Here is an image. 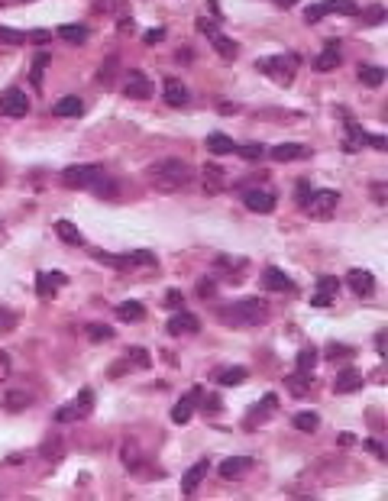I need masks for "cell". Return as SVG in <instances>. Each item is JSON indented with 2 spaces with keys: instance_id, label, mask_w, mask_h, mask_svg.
Instances as JSON below:
<instances>
[{
  "instance_id": "836d02e7",
  "label": "cell",
  "mask_w": 388,
  "mask_h": 501,
  "mask_svg": "<svg viewBox=\"0 0 388 501\" xmlns=\"http://www.w3.org/2000/svg\"><path fill=\"white\" fill-rule=\"evenodd\" d=\"M314 366H318V349L314 346H304L301 353H298V372H314Z\"/></svg>"
},
{
  "instance_id": "ba28073f",
  "label": "cell",
  "mask_w": 388,
  "mask_h": 501,
  "mask_svg": "<svg viewBox=\"0 0 388 501\" xmlns=\"http://www.w3.org/2000/svg\"><path fill=\"white\" fill-rule=\"evenodd\" d=\"M243 204H246L253 213H272L276 211V194L266 191V188H249L246 194H243Z\"/></svg>"
},
{
  "instance_id": "d590c367",
  "label": "cell",
  "mask_w": 388,
  "mask_h": 501,
  "mask_svg": "<svg viewBox=\"0 0 388 501\" xmlns=\"http://www.w3.org/2000/svg\"><path fill=\"white\" fill-rule=\"evenodd\" d=\"M85 333H88V339H91V343H107V339H113V330L107 324H88Z\"/></svg>"
},
{
  "instance_id": "44dd1931",
  "label": "cell",
  "mask_w": 388,
  "mask_h": 501,
  "mask_svg": "<svg viewBox=\"0 0 388 501\" xmlns=\"http://www.w3.org/2000/svg\"><path fill=\"white\" fill-rule=\"evenodd\" d=\"M117 75H120V58H117V56H110V58H107V62L98 68V85L110 91V88L117 85Z\"/></svg>"
},
{
  "instance_id": "816d5d0a",
  "label": "cell",
  "mask_w": 388,
  "mask_h": 501,
  "mask_svg": "<svg viewBox=\"0 0 388 501\" xmlns=\"http://www.w3.org/2000/svg\"><path fill=\"white\" fill-rule=\"evenodd\" d=\"M214 291H217V288H214L211 278H201V282H198V297H214Z\"/></svg>"
},
{
  "instance_id": "484cf974",
  "label": "cell",
  "mask_w": 388,
  "mask_h": 501,
  "mask_svg": "<svg viewBox=\"0 0 388 501\" xmlns=\"http://www.w3.org/2000/svg\"><path fill=\"white\" fill-rule=\"evenodd\" d=\"M204 188L211 191V194H217V191H224L226 188V175H224V169H217V165H204Z\"/></svg>"
},
{
  "instance_id": "db71d44e",
  "label": "cell",
  "mask_w": 388,
  "mask_h": 501,
  "mask_svg": "<svg viewBox=\"0 0 388 501\" xmlns=\"http://www.w3.org/2000/svg\"><path fill=\"white\" fill-rule=\"evenodd\" d=\"M366 446H369V450H372L379 459H385V450H382V443H379V440H366Z\"/></svg>"
},
{
  "instance_id": "5bb4252c",
  "label": "cell",
  "mask_w": 388,
  "mask_h": 501,
  "mask_svg": "<svg viewBox=\"0 0 388 501\" xmlns=\"http://www.w3.org/2000/svg\"><path fill=\"white\" fill-rule=\"evenodd\" d=\"M207 469H211V463H207V459L194 463V466H191L188 473L182 475V495H194V492H198V485L207 479Z\"/></svg>"
},
{
  "instance_id": "9f6ffc18",
  "label": "cell",
  "mask_w": 388,
  "mask_h": 501,
  "mask_svg": "<svg viewBox=\"0 0 388 501\" xmlns=\"http://www.w3.org/2000/svg\"><path fill=\"white\" fill-rule=\"evenodd\" d=\"M162 29H152V33H146V43H159V39H162Z\"/></svg>"
},
{
  "instance_id": "2e32d148",
  "label": "cell",
  "mask_w": 388,
  "mask_h": 501,
  "mask_svg": "<svg viewBox=\"0 0 388 501\" xmlns=\"http://www.w3.org/2000/svg\"><path fill=\"white\" fill-rule=\"evenodd\" d=\"M249 469H253V459L249 456H230L220 463V475H224V479H243Z\"/></svg>"
},
{
  "instance_id": "4dcf8cb0",
  "label": "cell",
  "mask_w": 388,
  "mask_h": 501,
  "mask_svg": "<svg viewBox=\"0 0 388 501\" xmlns=\"http://www.w3.org/2000/svg\"><path fill=\"white\" fill-rule=\"evenodd\" d=\"M314 65H318L320 71H330V68H337L340 65V43H330L324 52H320L318 58H314Z\"/></svg>"
},
{
  "instance_id": "11a10c76",
  "label": "cell",
  "mask_w": 388,
  "mask_h": 501,
  "mask_svg": "<svg viewBox=\"0 0 388 501\" xmlns=\"http://www.w3.org/2000/svg\"><path fill=\"white\" fill-rule=\"evenodd\" d=\"M165 304H169V307H178V304H182V291H169Z\"/></svg>"
},
{
  "instance_id": "e0dca14e",
  "label": "cell",
  "mask_w": 388,
  "mask_h": 501,
  "mask_svg": "<svg viewBox=\"0 0 388 501\" xmlns=\"http://www.w3.org/2000/svg\"><path fill=\"white\" fill-rule=\"evenodd\" d=\"M262 285H266L268 291H291V288H295V282H291L282 268H276V265H268L266 272H262Z\"/></svg>"
},
{
  "instance_id": "83f0119b",
  "label": "cell",
  "mask_w": 388,
  "mask_h": 501,
  "mask_svg": "<svg viewBox=\"0 0 388 501\" xmlns=\"http://www.w3.org/2000/svg\"><path fill=\"white\" fill-rule=\"evenodd\" d=\"M39 456H43L46 463H58V459L65 456V440L62 437H49L43 446H39Z\"/></svg>"
},
{
  "instance_id": "4316f807",
  "label": "cell",
  "mask_w": 388,
  "mask_h": 501,
  "mask_svg": "<svg viewBox=\"0 0 388 501\" xmlns=\"http://www.w3.org/2000/svg\"><path fill=\"white\" fill-rule=\"evenodd\" d=\"M356 78H360L366 88H379L382 81H385V68H379V65H360Z\"/></svg>"
},
{
  "instance_id": "f907efd6",
  "label": "cell",
  "mask_w": 388,
  "mask_h": 501,
  "mask_svg": "<svg viewBox=\"0 0 388 501\" xmlns=\"http://www.w3.org/2000/svg\"><path fill=\"white\" fill-rule=\"evenodd\" d=\"M272 408H276V398H272V395L262 398V404H256V408H253V417H259V421H262V417H268L266 411H272Z\"/></svg>"
},
{
  "instance_id": "d6986e66",
  "label": "cell",
  "mask_w": 388,
  "mask_h": 501,
  "mask_svg": "<svg viewBox=\"0 0 388 501\" xmlns=\"http://www.w3.org/2000/svg\"><path fill=\"white\" fill-rule=\"evenodd\" d=\"M68 282V278L62 275V272H39V275H36V285H39V297H49V295H56V288L58 285H65Z\"/></svg>"
},
{
  "instance_id": "ac0fdd59",
  "label": "cell",
  "mask_w": 388,
  "mask_h": 501,
  "mask_svg": "<svg viewBox=\"0 0 388 501\" xmlns=\"http://www.w3.org/2000/svg\"><path fill=\"white\" fill-rule=\"evenodd\" d=\"M337 278H330V275H324L318 282V295L310 297V304H314V307H330V301H333V295H337Z\"/></svg>"
},
{
  "instance_id": "91938a15",
  "label": "cell",
  "mask_w": 388,
  "mask_h": 501,
  "mask_svg": "<svg viewBox=\"0 0 388 501\" xmlns=\"http://www.w3.org/2000/svg\"><path fill=\"white\" fill-rule=\"evenodd\" d=\"M353 440H356L353 433H340V443H343V446H350V443H353Z\"/></svg>"
},
{
  "instance_id": "f546056e",
  "label": "cell",
  "mask_w": 388,
  "mask_h": 501,
  "mask_svg": "<svg viewBox=\"0 0 388 501\" xmlns=\"http://www.w3.org/2000/svg\"><path fill=\"white\" fill-rule=\"evenodd\" d=\"M320 10H324V14H340V16H356V14H360V7H356L353 0H324Z\"/></svg>"
},
{
  "instance_id": "bcb514c9",
  "label": "cell",
  "mask_w": 388,
  "mask_h": 501,
  "mask_svg": "<svg viewBox=\"0 0 388 501\" xmlns=\"http://www.w3.org/2000/svg\"><path fill=\"white\" fill-rule=\"evenodd\" d=\"M91 191H94V194H100V198H113V194H117V184H113L110 178H100Z\"/></svg>"
},
{
  "instance_id": "6f0895ef",
  "label": "cell",
  "mask_w": 388,
  "mask_h": 501,
  "mask_svg": "<svg viewBox=\"0 0 388 501\" xmlns=\"http://www.w3.org/2000/svg\"><path fill=\"white\" fill-rule=\"evenodd\" d=\"M375 346H379V353L385 356V333H379V337H375Z\"/></svg>"
},
{
  "instance_id": "7402d4cb",
  "label": "cell",
  "mask_w": 388,
  "mask_h": 501,
  "mask_svg": "<svg viewBox=\"0 0 388 501\" xmlns=\"http://www.w3.org/2000/svg\"><path fill=\"white\" fill-rule=\"evenodd\" d=\"M207 152H211V156H233V152H236V142L224 133H211L207 136Z\"/></svg>"
},
{
  "instance_id": "94428289",
  "label": "cell",
  "mask_w": 388,
  "mask_h": 501,
  "mask_svg": "<svg viewBox=\"0 0 388 501\" xmlns=\"http://www.w3.org/2000/svg\"><path fill=\"white\" fill-rule=\"evenodd\" d=\"M276 4H278V7H285V10H288V7H295L298 0H276Z\"/></svg>"
},
{
  "instance_id": "ee69618b",
  "label": "cell",
  "mask_w": 388,
  "mask_h": 501,
  "mask_svg": "<svg viewBox=\"0 0 388 501\" xmlns=\"http://www.w3.org/2000/svg\"><path fill=\"white\" fill-rule=\"evenodd\" d=\"M123 463H127V469L140 466V450H136L133 440H127V443H123Z\"/></svg>"
},
{
  "instance_id": "52a82bcc",
  "label": "cell",
  "mask_w": 388,
  "mask_h": 501,
  "mask_svg": "<svg viewBox=\"0 0 388 501\" xmlns=\"http://www.w3.org/2000/svg\"><path fill=\"white\" fill-rule=\"evenodd\" d=\"M0 113H7V117H14V120L26 117V113H29L26 94H23L20 88H7V91L0 94Z\"/></svg>"
},
{
  "instance_id": "d4e9b609",
  "label": "cell",
  "mask_w": 388,
  "mask_h": 501,
  "mask_svg": "<svg viewBox=\"0 0 388 501\" xmlns=\"http://www.w3.org/2000/svg\"><path fill=\"white\" fill-rule=\"evenodd\" d=\"M56 233L62 236V243H68V246H85V236L78 233V226L71 223V220H56Z\"/></svg>"
},
{
  "instance_id": "ab89813d",
  "label": "cell",
  "mask_w": 388,
  "mask_h": 501,
  "mask_svg": "<svg viewBox=\"0 0 388 501\" xmlns=\"http://www.w3.org/2000/svg\"><path fill=\"white\" fill-rule=\"evenodd\" d=\"M217 381L224 385V389H230V385H240V381H246V369H226V372L217 375Z\"/></svg>"
},
{
  "instance_id": "ffe728a7",
  "label": "cell",
  "mask_w": 388,
  "mask_h": 501,
  "mask_svg": "<svg viewBox=\"0 0 388 501\" xmlns=\"http://www.w3.org/2000/svg\"><path fill=\"white\" fill-rule=\"evenodd\" d=\"M304 156H310V152L301 142H282V146L272 149V159H278V162H295V159H304Z\"/></svg>"
},
{
  "instance_id": "f1b7e54d",
  "label": "cell",
  "mask_w": 388,
  "mask_h": 501,
  "mask_svg": "<svg viewBox=\"0 0 388 501\" xmlns=\"http://www.w3.org/2000/svg\"><path fill=\"white\" fill-rule=\"evenodd\" d=\"M211 43H214V49L220 52V58H226V62H230V58H236V56H240V46L233 43L230 36H220V33H214V36H211Z\"/></svg>"
},
{
  "instance_id": "4fadbf2b",
  "label": "cell",
  "mask_w": 388,
  "mask_h": 501,
  "mask_svg": "<svg viewBox=\"0 0 388 501\" xmlns=\"http://www.w3.org/2000/svg\"><path fill=\"white\" fill-rule=\"evenodd\" d=\"M0 404H4L7 414H20V411H26L29 404H33V395H29L26 389H7L4 398H0Z\"/></svg>"
},
{
  "instance_id": "277c9868",
  "label": "cell",
  "mask_w": 388,
  "mask_h": 501,
  "mask_svg": "<svg viewBox=\"0 0 388 501\" xmlns=\"http://www.w3.org/2000/svg\"><path fill=\"white\" fill-rule=\"evenodd\" d=\"M337 204H340V194H337V191H330V188L310 191L308 198H304V211H308L310 217H318V220L330 217V213L337 211Z\"/></svg>"
},
{
  "instance_id": "8992f818",
  "label": "cell",
  "mask_w": 388,
  "mask_h": 501,
  "mask_svg": "<svg viewBox=\"0 0 388 501\" xmlns=\"http://www.w3.org/2000/svg\"><path fill=\"white\" fill-rule=\"evenodd\" d=\"M100 178H104V172H100L98 165H68V169L62 172V181L68 184V188H94Z\"/></svg>"
},
{
  "instance_id": "7dc6e473",
  "label": "cell",
  "mask_w": 388,
  "mask_h": 501,
  "mask_svg": "<svg viewBox=\"0 0 388 501\" xmlns=\"http://www.w3.org/2000/svg\"><path fill=\"white\" fill-rule=\"evenodd\" d=\"M130 359H133L140 369H149V366H152V356H149L146 349H140V346H136V349H130Z\"/></svg>"
},
{
  "instance_id": "be15d7a7",
  "label": "cell",
  "mask_w": 388,
  "mask_h": 501,
  "mask_svg": "<svg viewBox=\"0 0 388 501\" xmlns=\"http://www.w3.org/2000/svg\"><path fill=\"white\" fill-rule=\"evenodd\" d=\"M23 4H29V0H23Z\"/></svg>"
},
{
  "instance_id": "e575fe53",
  "label": "cell",
  "mask_w": 388,
  "mask_h": 501,
  "mask_svg": "<svg viewBox=\"0 0 388 501\" xmlns=\"http://www.w3.org/2000/svg\"><path fill=\"white\" fill-rule=\"evenodd\" d=\"M58 36H62L65 43H85L88 26H75V23H68V26H58Z\"/></svg>"
},
{
  "instance_id": "1f68e13d",
  "label": "cell",
  "mask_w": 388,
  "mask_h": 501,
  "mask_svg": "<svg viewBox=\"0 0 388 501\" xmlns=\"http://www.w3.org/2000/svg\"><path fill=\"white\" fill-rule=\"evenodd\" d=\"M52 110H56L58 117H81V113H85V104H81V97H62Z\"/></svg>"
},
{
  "instance_id": "d6a6232c",
  "label": "cell",
  "mask_w": 388,
  "mask_h": 501,
  "mask_svg": "<svg viewBox=\"0 0 388 501\" xmlns=\"http://www.w3.org/2000/svg\"><path fill=\"white\" fill-rule=\"evenodd\" d=\"M295 427L304 433H314L320 427V417L314 414V411H301V414H295Z\"/></svg>"
},
{
  "instance_id": "c3c4849f",
  "label": "cell",
  "mask_w": 388,
  "mask_h": 501,
  "mask_svg": "<svg viewBox=\"0 0 388 501\" xmlns=\"http://www.w3.org/2000/svg\"><path fill=\"white\" fill-rule=\"evenodd\" d=\"M10 369H14V366H10V353H7V349H0V385L10 379Z\"/></svg>"
},
{
  "instance_id": "6125c7cd",
  "label": "cell",
  "mask_w": 388,
  "mask_h": 501,
  "mask_svg": "<svg viewBox=\"0 0 388 501\" xmlns=\"http://www.w3.org/2000/svg\"><path fill=\"white\" fill-rule=\"evenodd\" d=\"M0 233H4V223H0Z\"/></svg>"
},
{
  "instance_id": "7a4b0ae2",
  "label": "cell",
  "mask_w": 388,
  "mask_h": 501,
  "mask_svg": "<svg viewBox=\"0 0 388 501\" xmlns=\"http://www.w3.org/2000/svg\"><path fill=\"white\" fill-rule=\"evenodd\" d=\"M220 320H224L226 327H259L268 320V307L259 297H246V301H236V304H230V307H224V311H220Z\"/></svg>"
},
{
  "instance_id": "3957f363",
  "label": "cell",
  "mask_w": 388,
  "mask_h": 501,
  "mask_svg": "<svg viewBox=\"0 0 388 501\" xmlns=\"http://www.w3.org/2000/svg\"><path fill=\"white\" fill-rule=\"evenodd\" d=\"M256 68L262 75H268L272 81H278V85H291V78H295V71H298V56L262 58V62H256Z\"/></svg>"
},
{
  "instance_id": "cb8c5ba5",
  "label": "cell",
  "mask_w": 388,
  "mask_h": 501,
  "mask_svg": "<svg viewBox=\"0 0 388 501\" xmlns=\"http://www.w3.org/2000/svg\"><path fill=\"white\" fill-rule=\"evenodd\" d=\"M117 317L127 320V324H140L146 317V307L140 301H123V304H117Z\"/></svg>"
},
{
  "instance_id": "603a6c76",
  "label": "cell",
  "mask_w": 388,
  "mask_h": 501,
  "mask_svg": "<svg viewBox=\"0 0 388 501\" xmlns=\"http://www.w3.org/2000/svg\"><path fill=\"white\" fill-rule=\"evenodd\" d=\"M165 104H172V107H184V104H188V88H184L178 78L165 81Z\"/></svg>"
},
{
  "instance_id": "f6af8a7d",
  "label": "cell",
  "mask_w": 388,
  "mask_h": 501,
  "mask_svg": "<svg viewBox=\"0 0 388 501\" xmlns=\"http://www.w3.org/2000/svg\"><path fill=\"white\" fill-rule=\"evenodd\" d=\"M382 20H385V10H382V7H369V10H362V26H379Z\"/></svg>"
},
{
  "instance_id": "7bdbcfd3",
  "label": "cell",
  "mask_w": 388,
  "mask_h": 501,
  "mask_svg": "<svg viewBox=\"0 0 388 501\" xmlns=\"http://www.w3.org/2000/svg\"><path fill=\"white\" fill-rule=\"evenodd\" d=\"M236 152H240L246 162H256V159H262L266 156V149L259 146V142H249V146H236Z\"/></svg>"
},
{
  "instance_id": "681fc988",
  "label": "cell",
  "mask_w": 388,
  "mask_h": 501,
  "mask_svg": "<svg viewBox=\"0 0 388 501\" xmlns=\"http://www.w3.org/2000/svg\"><path fill=\"white\" fill-rule=\"evenodd\" d=\"M152 253H146V249H140V253H130V265H152Z\"/></svg>"
},
{
  "instance_id": "6da1fadb",
  "label": "cell",
  "mask_w": 388,
  "mask_h": 501,
  "mask_svg": "<svg viewBox=\"0 0 388 501\" xmlns=\"http://www.w3.org/2000/svg\"><path fill=\"white\" fill-rule=\"evenodd\" d=\"M146 175H149V181H152V188L178 191L194 178V169H191L184 159H159V162H152L146 169Z\"/></svg>"
},
{
  "instance_id": "8fae6325",
  "label": "cell",
  "mask_w": 388,
  "mask_h": 501,
  "mask_svg": "<svg viewBox=\"0 0 388 501\" xmlns=\"http://www.w3.org/2000/svg\"><path fill=\"white\" fill-rule=\"evenodd\" d=\"M165 330H169L172 337H191V333L201 330V320L194 317V314H188V311H178L175 317L165 324Z\"/></svg>"
},
{
  "instance_id": "74e56055",
  "label": "cell",
  "mask_w": 388,
  "mask_h": 501,
  "mask_svg": "<svg viewBox=\"0 0 388 501\" xmlns=\"http://www.w3.org/2000/svg\"><path fill=\"white\" fill-rule=\"evenodd\" d=\"M353 356H356L353 346H343V343H330V346H327V359H330V362H337V359H353Z\"/></svg>"
},
{
  "instance_id": "30bf717a",
  "label": "cell",
  "mask_w": 388,
  "mask_h": 501,
  "mask_svg": "<svg viewBox=\"0 0 388 501\" xmlns=\"http://www.w3.org/2000/svg\"><path fill=\"white\" fill-rule=\"evenodd\" d=\"M346 285H350L360 297H372L375 295V275H372V272H366V268H350Z\"/></svg>"
},
{
  "instance_id": "9a60e30c",
  "label": "cell",
  "mask_w": 388,
  "mask_h": 501,
  "mask_svg": "<svg viewBox=\"0 0 388 501\" xmlns=\"http://www.w3.org/2000/svg\"><path fill=\"white\" fill-rule=\"evenodd\" d=\"M201 401V389H191L188 395L182 398V401L175 404V408H172V421L175 423H188L191 417H194V404Z\"/></svg>"
},
{
  "instance_id": "60d3db41",
  "label": "cell",
  "mask_w": 388,
  "mask_h": 501,
  "mask_svg": "<svg viewBox=\"0 0 388 501\" xmlns=\"http://www.w3.org/2000/svg\"><path fill=\"white\" fill-rule=\"evenodd\" d=\"M0 43H4V46H23V43H26V33L10 29V26H0Z\"/></svg>"
},
{
  "instance_id": "5b68a950",
  "label": "cell",
  "mask_w": 388,
  "mask_h": 501,
  "mask_svg": "<svg viewBox=\"0 0 388 501\" xmlns=\"http://www.w3.org/2000/svg\"><path fill=\"white\" fill-rule=\"evenodd\" d=\"M91 411H94V391L85 389L81 395L75 398V401L62 404V408L56 411V421H62V423H68V421H85Z\"/></svg>"
},
{
  "instance_id": "8d00e7d4",
  "label": "cell",
  "mask_w": 388,
  "mask_h": 501,
  "mask_svg": "<svg viewBox=\"0 0 388 501\" xmlns=\"http://www.w3.org/2000/svg\"><path fill=\"white\" fill-rule=\"evenodd\" d=\"M49 52H43V56H36V62H33V75H29V78H33V88L36 91H43V68L46 65H49Z\"/></svg>"
},
{
  "instance_id": "7c38bea8",
  "label": "cell",
  "mask_w": 388,
  "mask_h": 501,
  "mask_svg": "<svg viewBox=\"0 0 388 501\" xmlns=\"http://www.w3.org/2000/svg\"><path fill=\"white\" fill-rule=\"evenodd\" d=\"M123 78H127V88H123V91H127V97L146 100L149 94H152V85H149V78H146V75H142L140 68H133V71H130V75H123Z\"/></svg>"
},
{
  "instance_id": "b9f144b4",
  "label": "cell",
  "mask_w": 388,
  "mask_h": 501,
  "mask_svg": "<svg viewBox=\"0 0 388 501\" xmlns=\"http://www.w3.org/2000/svg\"><path fill=\"white\" fill-rule=\"evenodd\" d=\"M308 385H310V375L308 372H298V375H291V379H288L291 395H304V391H308Z\"/></svg>"
},
{
  "instance_id": "9c48e42d",
  "label": "cell",
  "mask_w": 388,
  "mask_h": 501,
  "mask_svg": "<svg viewBox=\"0 0 388 501\" xmlns=\"http://www.w3.org/2000/svg\"><path fill=\"white\" fill-rule=\"evenodd\" d=\"M362 385H366V379H362L360 369L346 366L337 372V379H333V391H340V395H350V391H360Z\"/></svg>"
},
{
  "instance_id": "680465c9",
  "label": "cell",
  "mask_w": 388,
  "mask_h": 501,
  "mask_svg": "<svg viewBox=\"0 0 388 501\" xmlns=\"http://www.w3.org/2000/svg\"><path fill=\"white\" fill-rule=\"evenodd\" d=\"M204 404H207V408H211V411H217V408H220V398H214V395H211Z\"/></svg>"
},
{
  "instance_id": "f5cc1de1",
  "label": "cell",
  "mask_w": 388,
  "mask_h": 501,
  "mask_svg": "<svg viewBox=\"0 0 388 501\" xmlns=\"http://www.w3.org/2000/svg\"><path fill=\"white\" fill-rule=\"evenodd\" d=\"M49 29H36V33H29L26 36V43H46V39H49Z\"/></svg>"
},
{
  "instance_id": "f35d334b",
  "label": "cell",
  "mask_w": 388,
  "mask_h": 501,
  "mask_svg": "<svg viewBox=\"0 0 388 501\" xmlns=\"http://www.w3.org/2000/svg\"><path fill=\"white\" fill-rule=\"evenodd\" d=\"M94 259L98 262H104V265H110V268H130V255H113V253H94Z\"/></svg>"
}]
</instances>
